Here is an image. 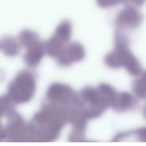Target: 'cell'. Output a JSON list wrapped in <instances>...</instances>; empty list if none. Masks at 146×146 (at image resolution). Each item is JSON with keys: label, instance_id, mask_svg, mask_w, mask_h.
Listing matches in <instances>:
<instances>
[{"label": "cell", "instance_id": "cell-5", "mask_svg": "<svg viewBox=\"0 0 146 146\" xmlns=\"http://www.w3.org/2000/svg\"><path fill=\"white\" fill-rule=\"evenodd\" d=\"M85 55V49L82 44L77 42H70L55 59L59 66L66 67L82 60Z\"/></svg>", "mask_w": 146, "mask_h": 146}, {"label": "cell", "instance_id": "cell-13", "mask_svg": "<svg viewBox=\"0 0 146 146\" xmlns=\"http://www.w3.org/2000/svg\"><path fill=\"white\" fill-rule=\"evenodd\" d=\"M146 0H127L128 4L135 7H141L145 3Z\"/></svg>", "mask_w": 146, "mask_h": 146}, {"label": "cell", "instance_id": "cell-6", "mask_svg": "<svg viewBox=\"0 0 146 146\" xmlns=\"http://www.w3.org/2000/svg\"><path fill=\"white\" fill-rule=\"evenodd\" d=\"M21 46L17 39L10 36L3 37L0 41V48L6 56L12 57L20 52Z\"/></svg>", "mask_w": 146, "mask_h": 146}, {"label": "cell", "instance_id": "cell-12", "mask_svg": "<svg viewBox=\"0 0 146 146\" xmlns=\"http://www.w3.org/2000/svg\"><path fill=\"white\" fill-rule=\"evenodd\" d=\"M135 133L141 141L146 142V127L139 129Z\"/></svg>", "mask_w": 146, "mask_h": 146}, {"label": "cell", "instance_id": "cell-10", "mask_svg": "<svg viewBox=\"0 0 146 146\" xmlns=\"http://www.w3.org/2000/svg\"><path fill=\"white\" fill-rule=\"evenodd\" d=\"M97 88L108 104L109 107H111L117 93L115 89L110 85L104 83L99 84Z\"/></svg>", "mask_w": 146, "mask_h": 146}, {"label": "cell", "instance_id": "cell-7", "mask_svg": "<svg viewBox=\"0 0 146 146\" xmlns=\"http://www.w3.org/2000/svg\"><path fill=\"white\" fill-rule=\"evenodd\" d=\"M134 103V99L130 94L125 92L117 93L111 108L116 111H123L131 108Z\"/></svg>", "mask_w": 146, "mask_h": 146}, {"label": "cell", "instance_id": "cell-9", "mask_svg": "<svg viewBox=\"0 0 146 146\" xmlns=\"http://www.w3.org/2000/svg\"><path fill=\"white\" fill-rule=\"evenodd\" d=\"M133 82L132 88L135 94L142 98H146V70Z\"/></svg>", "mask_w": 146, "mask_h": 146}, {"label": "cell", "instance_id": "cell-1", "mask_svg": "<svg viewBox=\"0 0 146 146\" xmlns=\"http://www.w3.org/2000/svg\"><path fill=\"white\" fill-rule=\"evenodd\" d=\"M114 42V48L105 56V64L113 69L124 68L131 75L139 76L142 72L141 64L129 48L127 38L116 37Z\"/></svg>", "mask_w": 146, "mask_h": 146}, {"label": "cell", "instance_id": "cell-4", "mask_svg": "<svg viewBox=\"0 0 146 146\" xmlns=\"http://www.w3.org/2000/svg\"><path fill=\"white\" fill-rule=\"evenodd\" d=\"M143 20L142 14L136 7L127 4L118 12L114 23L116 28L120 29H134L141 24Z\"/></svg>", "mask_w": 146, "mask_h": 146}, {"label": "cell", "instance_id": "cell-3", "mask_svg": "<svg viewBox=\"0 0 146 146\" xmlns=\"http://www.w3.org/2000/svg\"><path fill=\"white\" fill-rule=\"evenodd\" d=\"M17 39L21 46L26 49L23 56L25 62L31 68L36 67L46 53L44 42L36 32L27 29L21 31Z\"/></svg>", "mask_w": 146, "mask_h": 146}, {"label": "cell", "instance_id": "cell-14", "mask_svg": "<svg viewBox=\"0 0 146 146\" xmlns=\"http://www.w3.org/2000/svg\"><path fill=\"white\" fill-rule=\"evenodd\" d=\"M143 114L144 117L146 119V105L145 106L144 109Z\"/></svg>", "mask_w": 146, "mask_h": 146}, {"label": "cell", "instance_id": "cell-2", "mask_svg": "<svg viewBox=\"0 0 146 146\" xmlns=\"http://www.w3.org/2000/svg\"><path fill=\"white\" fill-rule=\"evenodd\" d=\"M77 102L80 113L86 120L100 117L109 107L97 88L90 86L77 92Z\"/></svg>", "mask_w": 146, "mask_h": 146}, {"label": "cell", "instance_id": "cell-8", "mask_svg": "<svg viewBox=\"0 0 146 146\" xmlns=\"http://www.w3.org/2000/svg\"><path fill=\"white\" fill-rule=\"evenodd\" d=\"M72 32L71 23L68 20H65L58 25L52 35L66 44L70 42Z\"/></svg>", "mask_w": 146, "mask_h": 146}, {"label": "cell", "instance_id": "cell-11", "mask_svg": "<svg viewBox=\"0 0 146 146\" xmlns=\"http://www.w3.org/2000/svg\"><path fill=\"white\" fill-rule=\"evenodd\" d=\"M97 5L103 8L111 7L121 3L125 5L127 3V0H96Z\"/></svg>", "mask_w": 146, "mask_h": 146}]
</instances>
